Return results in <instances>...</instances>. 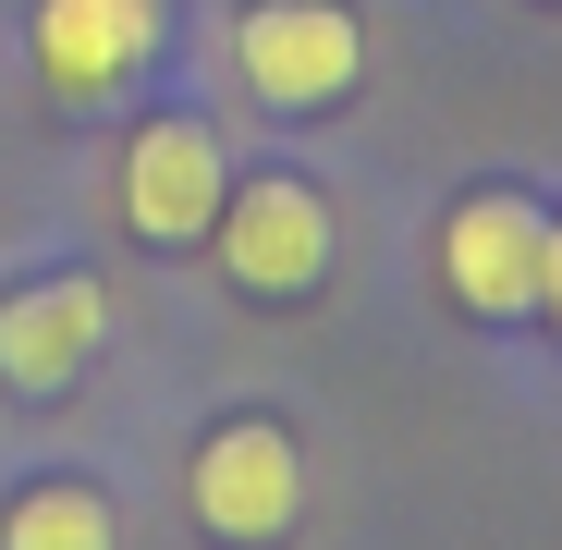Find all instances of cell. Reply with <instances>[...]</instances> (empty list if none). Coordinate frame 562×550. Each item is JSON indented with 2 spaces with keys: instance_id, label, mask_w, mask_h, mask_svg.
<instances>
[{
  "instance_id": "cell-6",
  "label": "cell",
  "mask_w": 562,
  "mask_h": 550,
  "mask_svg": "<svg viewBox=\"0 0 562 550\" xmlns=\"http://www.w3.org/2000/svg\"><path fill=\"white\" fill-rule=\"evenodd\" d=\"M538 269H550L538 197H514V183L452 197V221H440V294L464 318H538Z\"/></svg>"
},
{
  "instance_id": "cell-8",
  "label": "cell",
  "mask_w": 562,
  "mask_h": 550,
  "mask_svg": "<svg viewBox=\"0 0 562 550\" xmlns=\"http://www.w3.org/2000/svg\"><path fill=\"white\" fill-rule=\"evenodd\" d=\"M0 550H123V514L86 478H37V490H13V514H0Z\"/></svg>"
},
{
  "instance_id": "cell-3",
  "label": "cell",
  "mask_w": 562,
  "mask_h": 550,
  "mask_svg": "<svg viewBox=\"0 0 562 550\" xmlns=\"http://www.w3.org/2000/svg\"><path fill=\"white\" fill-rule=\"evenodd\" d=\"M209 245H221V282L245 306H294V294L330 282V197H318L306 171H257V183L221 197Z\"/></svg>"
},
{
  "instance_id": "cell-4",
  "label": "cell",
  "mask_w": 562,
  "mask_h": 550,
  "mask_svg": "<svg viewBox=\"0 0 562 550\" xmlns=\"http://www.w3.org/2000/svg\"><path fill=\"white\" fill-rule=\"evenodd\" d=\"M221 197H233V147H221L196 111L135 123V147H123V233H135V245H159V257L209 245Z\"/></svg>"
},
{
  "instance_id": "cell-7",
  "label": "cell",
  "mask_w": 562,
  "mask_h": 550,
  "mask_svg": "<svg viewBox=\"0 0 562 550\" xmlns=\"http://www.w3.org/2000/svg\"><path fill=\"white\" fill-rule=\"evenodd\" d=\"M99 343H111V294L86 282V269H49V282L0 294V380H13L25 404L74 392L86 367H99Z\"/></svg>"
},
{
  "instance_id": "cell-1",
  "label": "cell",
  "mask_w": 562,
  "mask_h": 550,
  "mask_svg": "<svg viewBox=\"0 0 562 550\" xmlns=\"http://www.w3.org/2000/svg\"><path fill=\"white\" fill-rule=\"evenodd\" d=\"M183 514H196V538H221V550H281L306 526V440L281 416H221L196 440Z\"/></svg>"
},
{
  "instance_id": "cell-9",
  "label": "cell",
  "mask_w": 562,
  "mask_h": 550,
  "mask_svg": "<svg viewBox=\"0 0 562 550\" xmlns=\"http://www.w3.org/2000/svg\"><path fill=\"white\" fill-rule=\"evenodd\" d=\"M538 306H550V330H562V233H550V269H538Z\"/></svg>"
},
{
  "instance_id": "cell-5",
  "label": "cell",
  "mask_w": 562,
  "mask_h": 550,
  "mask_svg": "<svg viewBox=\"0 0 562 550\" xmlns=\"http://www.w3.org/2000/svg\"><path fill=\"white\" fill-rule=\"evenodd\" d=\"M159 25H171V0H37L25 49H37V86L61 111H111L159 61Z\"/></svg>"
},
{
  "instance_id": "cell-2",
  "label": "cell",
  "mask_w": 562,
  "mask_h": 550,
  "mask_svg": "<svg viewBox=\"0 0 562 550\" xmlns=\"http://www.w3.org/2000/svg\"><path fill=\"white\" fill-rule=\"evenodd\" d=\"M233 74H245L257 111L318 123V111H342L367 86V25L342 13V0H257V13L233 25Z\"/></svg>"
}]
</instances>
